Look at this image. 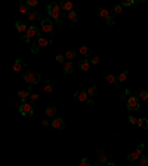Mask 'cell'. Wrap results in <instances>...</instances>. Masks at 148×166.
<instances>
[{"label":"cell","mask_w":148,"mask_h":166,"mask_svg":"<svg viewBox=\"0 0 148 166\" xmlns=\"http://www.w3.org/2000/svg\"><path fill=\"white\" fill-rule=\"evenodd\" d=\"M62 9H61V6H59V3H56V1H50L49 4H47V13H49V16L50 18H53L55 21H59L61 19V12Z\"/></svg>","instance_id":"cell-1"},{"label":"cell","mask_w":148,"mask_h":166,"mask_svg":"<svg viewBox=\"0 0 148 166\" xmlns=\"http://www.w3.org/2000/svg\"><path fill=\"white\" fill-rule=\"evenodd\" d=\"M24 82L25 83H28L30 86H34V84H37V83L40 82V74L38 73H36V71H25L24 73Z\"/></svg>","instance_id":"cell-2"},{"label":"cell","mask_w":148,"mask_h":166,"mask_svg":"<svg viewBox=\"0 0 148 166\" xmlns=\"http://www.w3.org/2000/svg\"><path fill=\"white\" fill-rule=\"evenodd\" d=\"M34 37H40V30L37 27H34V25H31V27H28L27 33L22 36V40L25 43H30L31 39H34Z\"/></svg>","instance_id":"cell-3"},{"label":"cell","mask_w":148,"mask_h":166,"mask_svg":"<svg viewBox=\"0 0 148 166\" xmlns=\"http://www.w3.org/2000/svg\"><path fill=\"white\" fill-rule=\"evenodd\" d=\"M40 28H41V31H44V33H47V34H53V22L50 21V18H43L41 21H40Z\"/></svg>","instance_id":"cell-4"},{"label":"cell","mask_w":148,"mask_h":166,"mask_svg":"<svg viewBox=\"0 0 148 166\" xmlns=\"http://www.w3.org/2000/svg\"><path fill=\"white\" fill-rule=\"evenodd\" d=\"M19 113H21L24 117H33V114H34L33 104H30V102L24 101V102L21 104V107H19Z\"/></svg>","instance_id":"cell-5"},{"label":"cell","mask_w":148,"mask_h":166,"mask_svg":"<svg viewBox=\"0 0 148 166\" xmlns=\"http://www.w3.org/2000/svg\"><path fill=\"white\" fill-rule=\"evenodd\" d=\"M139 98L138 96H135V95H132V96H129L127 98V110H130V111H136V110H139Z\"/></svg>","instance_id":"cell-6"},{"label":"cell","mask_w":148,"mask_h":166,"mask_svg":"<svg viewBox=\"0 0 148 166\" xmlns=\"http://www.w3.org/2000/svg\"><path fill=\"white\" fill-rule=\"evenodd\" d=\"M74 98H75L77 101H80V102H87V101H89V95H87L86 90H77V92L74 93Z\"/></svg>","instance_id":"cell-7"},{"label":"cell","mask_w":148,"mask_h":166,"mask_svg":"<svg viewBox=\"0 0 148 166\" xmlns=\"http://www.w3.org/2000/svg\"><path fill=\"white\" fill-rule=\"evenodd\" d=\"M50 126H52L53 129H64V127H65V122H64L62 119H58V117H55V119H52V122H50Z\"/></svg>","instance_id":"cell-8"},{"label":"cell","mask_w":148,"mask_h":166,"mask_svg":"<svg viewBox=\"0 0 148 166\" xmlns=\"http://www.w3.org/2000/svg\"><path fill=\"white\" fill-rule=\"evenodd\" d=\"M24 67H25V62H24L22 59H15V62H13V65H12V70H13L15 73H19L21 68H24Z\"/></svg>","instance_id":"cell-9"},{"label":"cell","mask_w":148,"mask_h":166,"mask_svg":"<svg viewBox=\"0 0 148 166\" xmlns=\"http://www.w3.org/2000/svg\"><path fill=\"white\" fill-rule=\"evenodd\" d=\"M18 96L22 99V102L27 101L28 96H31V86H30L28 89H25V90H18Z\"/></svg>","instance_id":"cell-10"},{"label":"cell","mask_w":148,"mask_h":166,"mask_svg":"<svg viewBox=\"0 0 148 166\" xmlns=\"http://www.w3.org/2000/svg\"><path fill=\"white\" fill-rule=\"evenodd\" d=\"M59 6H61V9H64L67 13L68 12H71V10H74V6L71 1H68V0H64V1H61L59 3Z\"/></svg>","instance_id":"cell-11"},{"label":"cell","mask_w":148,"mask_h":166,"mask_svg":"<svg viewBox=\"0 0 148 166\" xmlns=\"http://www.w3.org/2000/svg\"><path fill=\"white\" fill-rule=\"evenodd\" d=\"M78 68H80V71H89V68H90V61H89V59H81V61L78 62Z\"/></svg>","instance_id":"cell-12"},{"label":"cell","mask_w":148,"mask_h":166,"mask_svg":"<svg viewBox=\"0 0 148 166\" xmlns=\"http://www.w3.org/2000/svg\"><path fill=\"white\" fill-rule=\"evenodd\" d=\"M62 70H64V73H65V74H73V73H74V64L71 62V61H67V62L64 64Z\"/></svg>","instance_id":"cell-13"},{"label":"cell","mask_w":148,"mask_h":166,"mask_svg":"<svg viewBox=\"0 0 148 166\" xmlns=\"http://www.w3.org/2000/svg\"><path fill=\"white\" fill-rule=\"evenodd\" d=\"M105 79H107V82H108V83L114 84V87H115V89H118V87H120V82L117 80V77H115V76H112V74H107V76H105Z\"/></svg>","instance_id":"cell-14"},{"label":"cell","mask_w":148,"mask_h":166,"mask_svg":"<svg viewBox=\"0 0 148 166\" xmlns=\"http://www.w3.org/2000/svg\"><path fill=\"white\" fill-rule=\"evenodd\" d=\"M28 19H30V21H41V19H43V16H41V13H40V12H37V10H31V12H30V15H28Z\"/></svg>","instance_id":"cell-15"},{"label":"cell","mask_w":148,"mask_h":166,"mask_svg":"<svg viewBox=\"0 0 148 166\" xmlns=\"http://www.w3.org/2000/svg\"><path fill=\"white\" fill-rule=\"evenodd\" d=\"M15 27H16V30H18V33H27V30H28V27L22 22V21H16L15 22Z\"/></svg>","instance_id":"cell-16"},{"label":"cell","mask_w":148,"mask_h":166,"mask_svg":"<svg viewBox=\"0 0 148 166\" xmlns=\"http://www.w3.org/2000/svg\"><path fill=\"white\" fill-rule=\"evenodd\" d=\"M44 113H46V116L49 119H55L56 117V107H47Z\"/></svg>","instance_id":"cell-17"},{"label":"cell","mask_w":148,"mask_h":166,"mask_svg":"<svg viewBox=\"0 0 148 166\" xmlns=\"http://www.w3.org/2000/svg\"><path fill=\"white\" fill-rule=\"evenodd\" d=\"M52 43V39H44V37H38V40H37V44L40 46V47H44V46H47V44H50Z\"/></svg>","instance_id":"cell-18"},{"label":"cell","mask_w":148,"mask_h":166,"mask_svg":"<svg viewBox=\"0 0 148 166\" xmlns=\"http://www.w3.org/2000/svg\"><path fill=\"white\" fill-rule=\"evenodd\" d=\"M19 12H21V13H25V15H30V12H31V7H30L27 3H24V4H19Z\"/></svg>","instance_id":"cell-19"},{"label":"cell","mask_w":148,"mask_h":166,"mask_svg":"<svg viewBox=\"0 0 148 166\" xmlns=\"http://www.w3.org/2000/svg\"><path fill=\"white\" fill-rule=\"evenodd\" d=\"M139 159H141V154H138L136 151L127 154V160H129V162H136V160H139Z\"/></svg>","instance_id":"cell-20"},{"label":"cell","mask_w":148,"mask_h":166,"mask_svg":"<svg viewBox=\"0 0 148 166\" xmlns=\"http://www.w3.org/2000/svg\"><path fill=\"white\" fill-rule=\"evenodd\" d=\"M127 76H129V71L127 70H124V71H121L118 76H117V80L120 83H123V82H126V79H127Z\"/></svg>","instance_id":"cell-21"},{"label":"cell","mask_w":148,"mask_h":166,"mask_svg":"<svg viewBox=\"0 0 148 166\" xmlns=\"http://www.w3.org/2000/svg\"><path fill=\"white\" fill-rule=\"evenodd\" d=\"M67 16H68V19H70L71 22H77V21H78V15H77V12H75V10L68 12V13H67Z\"/></svg>","instance_id":"cell-22"},{"label":"cell","mask_w":148,"mask_h":166,"mask_svg":"<svg viewBox=\"0 0 148 166\" xmlns=\"http://www.w3.org/2000/svg\"><path fill=\"white\" fill-rule=\"evenodd\" d=\"M98 16H101V18H105V19H108L111 15H110V12H108L107 9L101 7V9H99V12H98Z\"/></svg>","instance_id":"cell-23"},{"label":"cell","mask_w":148,"mask_h":166,"mask_svg":"<svg viewBox=\"0 0 148 166\" xmlns=\"http://www.w3.org/2000/svg\"><path fill=\"white\" fill-rule=\"evenodd\" d=\"M80 55H83V56H89V55H90V47L86 46V44L81 46V47H80Z\"/></svg>","instance_id":"cell-24"},{"label":"cell","mask_w":148,"mask_h":166,"mask_svg":"<svg viewBox=\"0 0 148 166\" xmlns=\"http://www.w3.org/2000/svg\"><path fill=\"white\" fill-rule=\"evenodd\" d=\"M86 92H87V95H89V96H92V98H93V96H96V95H98V87H96V86H90Z\"/></svg>","instance_id":"cell-25"},{"label":"cell","mask_w":148,"mask_h":166,"mask_svg":"<svg viewBox=\"0 0 148 166\" xmlns=\"http://www.w3.org/2000/svg\"><path fill=\"white\" fill-rule=\"evenodd\" d=\"M138 126H139V127H142V129H147V127H148V119H145V117L138 119Z\"/></svg>","instance_id":"cell-26"},{"label":"cell","mask_w":148,"mask_h":166,"mask_svg":"<svg viewBox=\"0 0 148 166\" xmlns=\"http://www.w3.org/2000/svg\"><path fill=\"white\" fill-rule=\"evenodd\" d=\"M44 92H46V93H52V92H53V84L49 82V80L44 83Z\"/></svg>","instance_id":"cell-27"},{"label":"cell","mask_w":148,"mask_h":166,"mask_svg":"<svg viewBox=\"0 0 148 166\" xmlns=\"http://www.w3.org/2000/svg\"><path fill=\"white\" fill-rule=\"evenodd\" d=\"M75 50H67L65 52V59H68V61H71V59H74L75 58Z\"/></svg>","instance_id":"cell-28"},{"label":"cell","mask_w":148,"mask_h":166,"mask_svg":"<svg viewBox=\"0 0 148 166\" xmlns=\"http://www.w3.org/2000/svg\"><path fill=\"white\" fill-rule=\"evenodd\" d=\"M138 95H139V99H141V101H148V90H141Z\"/></svg>","instance_id":"cell-29"},{"label":"cell","mask_w":148,"mask_h":166,"mask_svg":"<svg viewBox=\"0 0 148 166\" xmlns=\"http://www.w3.org/2000/svg\"><path fill=\"white\" fill-rule=\"evenodd\" d=\"M111 12H112L114 15H118V13L121 12V4H115V6L111 9Z\"/></svg>","instance_id":"cell-30"},{"label":"cell","mask_w":148,"mask_h":166,"mask_svg":"<svg viewBox=\"0 0 148 166\" xmlns=\"http://www.w3.org/2000/svg\"><path fill=\"white\" fill-rule=\"evenodd\" d=\"M148 165V156H141L139 159V166H147Z\"/></svg>","instance_id":"cell-31"},{"label":"cell","mask_w":148,"mask_h":166,"mask_svg":"<svg viewBox=\"0 0 148 166\" xmlns=\"http://www.w3.org/2000/svg\"><path fill=\"white\" fill-rule=\"evenodd\" d=\"M78 166H90V160H89L87 157H84V159H81V160H80Z\"/></svg>","instance_id":"cell-32"},{"label":"cell","mask_w":148,"mask_h":166,"mask_svg":"<svg viewBox=\"0 0 148 166\" xmlns=\"http://www.w3.org/2000/svg\"><path fill=\"white\" fill-rule=\"evenodd\" d=\"M144 150H145V144H139V145L136 147V153H138V154H141V156H142Z\"/></svg>","instance_id":"cell-33"},{"label":"cell","mask_w":148,"mask_h":166,"mask_svg":"<svg viewBox=\"0 0 148 166\" xmlns=\"http://www.w3.org/2000/svg\"><path fill=\"white\" fill-rule=\"evenodd\" d=\"M38 50H40V46H38L37 43H33V44H31V52H33V53H38Z\"/></svg>","instance_id":"cell-34"},{"label":"cell","mask_w":148,"mask_h":166,"mask_svg":"<svg viewBox=\"0 0 148 166\" xmlns=\"http://www.w3.org/2000/svg\"><path fill=\"white\" fill-rule=\"evenodd\" d=\"M56 62L65 64V55H56Z\"/></svg>","instance_id":"cell-35"},{"label":"cell","mask_w":148,"mask_h":166,"mask_svg":"<svg viewBox=\"0 0 148 166\" xmlns=\"http://www.w3.org/2000/svg\"><path fill=\"white\" fill-rule=\"evenodd\" d=\"M99 61H101V58L96 55V56H93L92 59H90V64H93V65H96V64H99Z\"/></svg>","instance_id":"cell-36"},{"label":"cell","mask_w":148,"mask_h":166,"mask_svg":"<svg viewBox=\"0 0 148 166\" xmlns=\"http://www.w3.org/2000/svg\"><path fill=\"white\" fill-rule=\"evenodd\" d=\"M133 4V0H124V1H121V7L123 6H132Z\"/></svg>","instance_id":"cell-37"},{"label":"cell","mask_w":148,"mask_h":166,"mask_svg":"<svg viewBox=\"0 0 148 166\" xmlns=\"http://www.w3.org/2000/svg\"><path fill=\"white\" fill-rule=\"evenodd\" d=\"M107 24H108L110 27H112V25L115 24V19H114V16H110V18L107 19Z\"/></svg>","instance_id":"cell-38"},{"label":"cell","mask_w":148,"mask_h":166,"mask_svg":"<svg viewBox=\"0 0 148 166\" xmlns=\"http://www.w3.org/2000/svg\"><path fill=\"white\" fill-rule=\"evenodd\" d=\"M27 4H28L30 7H33V6H37V4H38V1H37V0H28Z\"/></svg>","instance_id":"cell-39"},{"label":"cell","mask_w":148,"mask_h":166,"mask_svg":"<svg viewBox=\"0 0 148 166\" xmlns=\"http://www.w3.org/2000/svg\"><path fill=\"white\" fill-rule=\"evenodd\" d=\"M129 122L132 124H138V119H136L135 116H129Z\"/></svg>","instance_id":"cell-40"},{"label":"cell","mask_w":148,"mask_h":166,"mask_svg":"<svg viewBox=\"0 0 148 166\" xmlns=\"http://www.w3.org/2000/svg\"><path fill=\"white\" fill-rule=\"evenodd\" d=\"M98 162H99V163H107V156H105V154H104V156L101 154L99 159H98Z\"/></svg>","instance_id":"cell-41"},{"label":"cell","mask_w":148,"mask_h":166,"mask_svg":"<svg viewBox=\"0 0 148 166\" xmlns=\"http://www.w3.org/2000/svg\"><path fill=\"white\" fill-rule=\"evenodd\" d=\"M30 98H31V101H33V102H36L37 99L40 98V95H38V93H33V95H31Z\"/></svg>","instance_id":"cell-42"},{"label":"cell","mask_w":148,"mask_h":166,"mask_svg":"<svg viewBox=\"0 0 148 166\" xmlns=\"http://www.w3.org/2000/svg\"><path fill=\"white\" fill-rule=\"evenodd\" d=\"M41 124H43V126L46 127V126H49V124H50V122H49L47 119H44V120H41Z\"/></svg>","instance_id":"cell-43"},{"label":"cell","mask_w":148,"mask_h":166,"mask_svg":"<svg viewBox=\"0 0 148 166\" xmlns=\"http://www.w3.org/2000/svg\"><path fill=\"white\" fill-rule=\"evenodd\" d=\"M86 104H87L89 107H93V105H95V102H93V99H90V98H89V101H87Z\"/></svg>","instance_id":"cell-44"},{"label":"cell","mask_w":148,"mask_h":166,"mask_svg":"<svg viewBox=\"0 0 148 166\" xmlns=\"http://www.w3.org/2000/svg\"><path fill=\"white\" fill-rule=\"evenodd\" d=\"M55 24H56V25H58L59 28L62 27V21H61V19H59V21H55Z\"/></svg>","instance_id":"cell-45"},{"label":"cell","mask_w":148,"mask_h":166,"mask_svg":"<svg viewBox=\"0 0 148 166\" xmlns=\"http://www.w3.org/2000/svg\"><path fill=\"white\" fill-rule=\"evenodd\" d=\"M105 166H115V163H111V162H110V163H107Z\"/></svg>","instance_id":"cell-46"}]
</instances>
